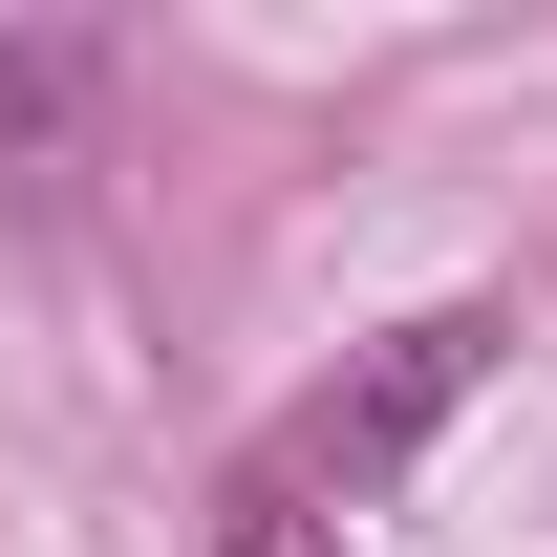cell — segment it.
I'll use <instances>...</instances> for the list:
<instances>
[{
    "label": "cell",
    "instance_id": "cell-1",
    "mask_svg": "<svg viewBox=\"0 0 557 557\" xmlns=\"http://www.w3.org/2000/svg\"><path fill=\"white\" fill-rule=\"evenodd\" d=\"M493 344H515L493 300H429V322H386V344H364L344 386H322V408L278 429L258 472L300 493V515H364V493H386V472H408V450H429V429H450V408H472V386H493Z\"/></svg>",
    "mask_w": 557,
    "mask_h": 557
},
{
    "label": "cell",
    "instance_id": "cell-2",
    "mask_svg": "<svg viewBox=\"0 0 557 557\" xmlns=\"http://www.w3.org/2000/svg\"><path fill=\"white\" fill-rule=\"evenodd\" d=\"M214 557H344V515H300L278 472H236V493H214Z\"/></svg>",
    "mask_w": 557,
    "mask_h": 557
}]
</instances>
